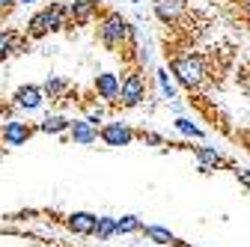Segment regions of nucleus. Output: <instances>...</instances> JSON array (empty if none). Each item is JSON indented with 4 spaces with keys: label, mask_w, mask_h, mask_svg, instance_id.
<instances>
[{
    "label": "nucleus",
    "mask_w": 250,
    "mask_h": 247,
    "mask_svg": "<svg viewBox=\"0 0 250 247\" xmlns=\"http://www.w3.org/2000/svg\"><path fill=\"white\" fill-rule=\"evenodd\" d=\"M99 39L107 51L119 54L122 60H128V63H137V45H134V27L125 21L119 12H104L102 21H99Z\"/></svg>",
    "instance_id": "obj_1"
},
{
    "label": "nucleus",
    "mask_w": 250,
    "mask_h": 247,
    "mask_svg": "<svg viewBox=\"0 0 250 247\" xmlns=\"http://www.w3.org/2000/svg\"><path fill=\"white\" fill-rule=\"evenodd\" d=\"M170 69H173V75H176L188 89L203 86V83H206V75H211V72H208V60H206L203 54H197V51L176 54V57L170 60Z\"/></svg>",
    "instance_id": "obj_2"
},
{
    "label": "nucleus",
    "mask_w": 250,
    "mask_h": 247,
    "mask_svg": "<svg viewBox=\"0 0 250 247\" xmlns=\"http://www.w3.org/2000/svg\"><path fill=\"white\" fill-rule=\"evenodd\" d=\"M69 27V6L62 3H51L45 9H39L33 18L27 21V36L30 39H42L48 33H57V30Z\"/></svg>",
    "instance_id": "obj_3"
},
{
    "label": "nucleus",
    "mask_w": 250,
    "mask_h": 247,
    "mask_svg": "<svg viewBox=\"0 0 250 247\" xmlns=\"http://www.w3.org/2000/svg\"><path fill=\"white\" fill-rule=\"evenodd\" d=\"M146 102V81L140 75V69L134 66L128 75L122 78V92H119V102L116 107H137Z\"/></svg>",
    "instance_id": "obj_4"
},
{
    "label": "nucleus",
    "mask_w": 250,
    "mask_h": 247,
    "mask_svg": "<svg viewBox=\"0 0 250 247\" xmlns=\"http://www.w3.org/2000/svg\"><path fill=\"white\" fill-rule=\"evenodd\" d=\"M36 131H39V125H27V122H18V119H6L0 125V137H3L6 146H24Z\"/></svg>",
    "instance_id": "obj_5"
},
{
    "label": "nucleus",
    "mask_w": 250,
    "mask_h": 247,
    "mask_svg": "<svg viewBox=\"0 0 250 247\" xmlns=\"http://www.w3.org/2000/svg\"><path fill=\"white\" fill-rule=\"evenodd\" d=\"M185 9H188V0H155V15L164 27H179Z\"/></svg>",
    "instance_id": "obj_6"
},
{
    "label": "nucleus",
    "mask_w": 250,
    "mask_h": 247,
    "mask_svg": "<svg viewBox=\"0 0 250 247\" xmlns=\"http://www.w3.org/2000/svg\"><path fill=\"white\" fill-rule=\"evenodd\" d=\"M45 99H48V96H45V89H42V86H36V83H24V86L15 89L12 104L21 107V110H36V107H42Z\"/></svg>",
    "instance_id": "obj_7"
},
{
    "label": "nucleus",
    "mask_w": 250,
    "mask_h": 247,
    "mask_svg": "<svg viewBox=\"0 0 250 247\" xmlns=\"http://www.w3.org/2000/svg\"><path fill=\"white\" fill-rule=\"evenodd\" d=\"M92 89H96L99 99H104V102H110L116 107L119 92H122V81L116 75H110V72H102V75H96V81H92Z\"/></svg>",
    "instance_id": "obj_8"
},
{
    "label": "nucleus",
    "mask_w": 250,
    "mask_h": 247,
    "mask_svg": "<svg viewBox=\"0 0 250 247\" xmlns=\"http://www.w3.org/2000/svg\"><path fill=\"white\" fill-rule=\"evenodd\" d=\"M134 137H137V131L128 128L125 122H107V125H102V143L104 146H128Z\"/></svg>",
    "instance_id": "obj_9"
},
{
    "label": "nucleus",
    "mask_w": 250,
    "mask_h": 247,
    "mask_svg": "<svg viewBox=\"0 0 250 247\" xmlns=\"http://www.w3.org/2000/svg\"><path fill=\"white\" fill-rule=\"evenodd\" d=\"M69 137H72V143H78V146H89V143H96V140L102 137V128H99L92 119H72Z\"/></svg>",
    "instance_id": "obj_10"
},
{
    "label": "nucleus",
    "mask_w": 250,
    "mask_h": 247,
    "mask_svg": "<svg viewBox=\"0 0 250 247\" xmlns=\"http://www.w3.org/2000/svg\"><path fill=\"white\" fill-rule=\"evenodd\" d=\"M99 15V0H72L69 3V27H83Z\"/></svg>",
    "instance_id": "obj_11"
},
{
    "label": "nucleus",
    "mask_w": 250,
    "mask_h": 247,
    "mask_svg": "<svg viewBox=\"0 0 250 247\" xmlns=\"http://www.w3.org/2000/svg\"><path fill=\"white\" fill-rule=\"evenodd\" d=\"M66 226L78 235H96V226H99V218L96 214H89V211H75L66 218Z\"/></svg>",
    "instance_id": "obj_12"
},
{
    "label": "nucleus",
    "mask_w": 250,
    "mask_h": 247,
    "mask_svg": "<svg viewBox=\"0 0 250 247\" xmlns=\"http://www.w3.org/2000/svg\"><path fill=\"white\" fill-rule=\"evenodd\" d=\"M24 45H30V36H27V33H24V39H21L15 30H3V33H0V60H6V57H12V54H21Z\"/></svg>",
    "instance_id": "obj_13"
},
{
    "label": "nucleus",
    "mask_w": 250,
    "mask_h": 247,
    "mask_svg": "<svg viewBox=\"0 0 250 247\" xmlns=\"http://www.w3.org/2000/svg\"><path fill=\"white\" fill-rule=\"evenodd\" d=\"M194 155H197V161H200V170H217V167H232L224 155H217V152H211V149H206V146H197L194 149ZM235 170V167H232Z\"/></svg>",
    "instance_id": "obj_14"
},
{
    "label": "nucleus",
    "mask_w": 250,
    "mask_h": 247,
    "mask_svg": "<svg viewBox=\"0 0 250 247\" xmlns=\"http://www.w3.org/2000/svg\"><path fill=\"white\" fill-rule=\"evenodd\" d=\"M42 89H45V96H48L51 102L62 104V102H69V89H72V83H69V81H62V78H48Z\"/></svg>",
    "instance_id": "obj_15"
},
{
    "label": "nucleus",
    "mask_w": 250,
    "mask_h": 247,
    "mask_svg": "<svg viewBox=\"0 0 250 247\" xmlns=\"http://www.w3.org/2000/svg\"><path fill=\"white\" fill-rule=\"evenodd\" d=\"M69 128H72V119L60 116V113H48L39 122V131H45V134H62V131H69Z\"/></svg>",
    "instance_id": "obj_16"
},
{
    "label": "nucleus",
    "mask_w": 250,
    "mask_h": 247,
    "mask_svg": "<svg viewBox=\"0 0 250 247\" xmlns=\"http://www.w3.org/2000/svg\"><path fill=\"white\" fill-rule=\"evenodd\" d=\"M143 235L146 238H152L155 244H170V247H188V244H182L173 232H167V229H161V226H143Z\"/></svg>",
    "instance_id": "obj_17"
},
{
    "label": "nucleus",
    "mask_w": 250,
    "mask_h": 247,
    "mask_svg": "<svg viewBox=\"0 0 250 247\" xmlns=\"http://www.w3.org/2000/svg\"><path fill=\"white\" fill-rule=\"evenodd\" d=\"M113 232H116V221H113V218H99V226H96V235H99V241L110 238Z\"/></svg>",
    "instance_id": "obj_18"
},
{
    "label": "nucleus",
    "mask_w": 250,
    "mask_h": 247,
    "mask_svg": "<svg viewBox=\"0 0 250 247\" xmlns=\"http://www.w3.org/2000/svg\"><path fill=\"white\" fill-rule=\"evenodd\" d=\"M137 229H143V226H140V221L134 214H125V218L116 221V232H137Z\"/></svg>",
    "instance_id": "obj_19"
},
{
    "label": "nucleus",
    "mask_w": 250,
    "mask_h": 247,
    "mask_svg": "<svg viewBox=\"0 0 250 247\" xmlns=\"http://www.w3.org/2000/svg\"><path fill=\"white\" fill-rule=\"evenodd\" d=\"M176 128H179V131H185V134H191V137H203V131L194 125L191 119H176Z\"/></svg>",
    "instance_id": "obj_20"
},
{
    "label": "nucleus",
    "mask_w": 250,
    "mask_h": 247,
    "mask_svg": "<svg viewBox=\"0 0 250 247\" xmlns=\"http://www.w3.org/2000/svg\"><path fill=\"white\" fill-rule=\"evenodd\" d=\"M158 78H161V86H164V96H167V99H173V86H170V81H167V75L161 72Z\"/></svg>",
    "instance_id": "obj_21"
},
{
    "label": "nucleus",
    "mask_w": 250,
    "mask_h": 247,
    "mask_svg": "<svg viewBox=\"0 0 250 247\" xmlns=\"http://www.w3.org/2000/svg\"><path fill=\"white\" fill-rule=\"evenodd\" d=\"M232 173H235V179H238V182H244V185H250V173H247V170H238V167H235Z\"/></svg>",
    "instance_id": "obj_22"
},
{
    "label": "nucleus",
    "mask_w": 250,
    "mask_h": 247,
    "mask_svg": "<svg viewBox=\"0 0 250 247\" xmlns=\"http://www.w3.org/2000/svg\"><path fill=\"white\" fill-rule=\"evenodd\" d=\"M15 3H18V0H0V9H3V12H9Z\"/></svg>",
    "instance_id": "obj_23"
},
{
    "label": "nucleus",
    "mask_w": 250,
    "mask_h": 247,
    "mask_svg": "<svg viewBox=\"0 0 250 247\" xmlns=\"http://www.w3.org/2000/svg\"><path fill=\"white\" fill-rule=\"evenodd\" d=\"M24 3H33V0H24Z\"/></svg>",
    "instance_id": "obj_24"
},
{
    "label": "nucleus",
    "mask_w": 250,
    "mask_h": 247,
    "mask_svg": "<svg viewBox=\"0 0 250 247\" xmlns=\"http://www.w3.org/2000/svg\"><path fill=\"white\" fill-rule=\"evenodd\" d=\"M0 140H3V137H0Z\"/></svg>",
    "instance_id": "obj_25"
}]
</instances>
